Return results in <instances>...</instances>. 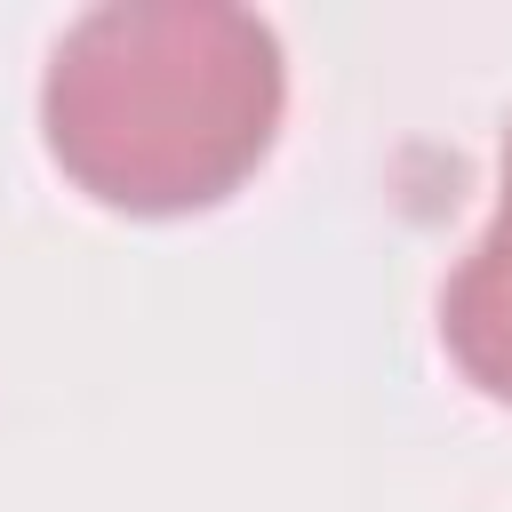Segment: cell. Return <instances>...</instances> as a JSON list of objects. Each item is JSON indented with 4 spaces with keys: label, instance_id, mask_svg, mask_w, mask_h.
I'll return each instance as SVG.
<instances>
[{
    "label": "cell",
    "instance_id": "obj_1",
    "mask_svg": "<svg viewBox=\"0 0 512 512\" xmlns=\"http://www.w3.org/2000/svg\"><path fill=\"white\" fill-rule=\"evenodd\" d=\"M288 48L248 0H96L40 72L48 152L128 216L224 200L280 128Z\"/></svg>",
    "mask_w": 512,
    "mask_h": 512
},
{
    "label": "cell",
    "instance_id": "obj_2",
    "mask_svg": "<svg viewBox=\"0 0 512 512\" xmlns=\"http://www.w3.org/2000/svg\"><path fill=\"white\" fill-rule=\"evenodd\" d=\"M440 344L488 400L512 408V128L496 168V216L440 288Z\"/></svg>",
    "mask_w": 512,
    "mask_h": 512
}]
</instances>
